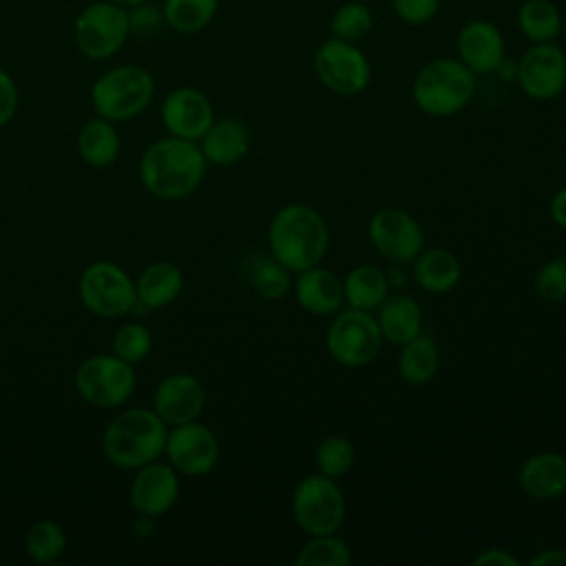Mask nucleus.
<instances>
[{
	"instance_id": "39448f33",
	"label": "nucleus",
	"mask_w": 566,
	"mask_h": 566,
	"mask_svg": "<svg viewBox=\"0 0 566 566\" xmlns=\"http://www.w3.org/2000/svg\"><path fill=\"white\" fill-rule=\"evenodd\" d=\"M155 97V77L139 64H117L106 69L91 86L95 115L111 122H128L142 115Z\"/></svg>"
},
{
	"instance_id": "ddd939ff",
	"label": "nucleus",
	"mask_w": 566,
	"mask_h": 566,
	"mask_svg": "<svg viewBox=\"0 0 566 566\" xmlns=\"http://www.w3.org/2000/svg\"><path fill=\"white\" fill-rule=\"evenodd\" d=\"M168 464L179 475H206L210 473L221 455V444L217 433L197 420L168 427V438L164 447Z\"/></svg>"
},
{
	"instance_id": "72a5a7b5",
	"label": "nucleus",
	"mask_w": 566,
	"mask_h": 566,
	"mask_svg": "<svg viewBox=\"0 0 566 566\" xmlns=\"http://www.w3.org/2000/svg\"><path fill=\"white\" fill-rule=\"evenodd\" d=\"M111 347H113L115 356H119L122 360H126L130 365H137L148 358V354L153 349V334L144 323L128 321L115 329Z\"/></svg>"
},
{
	"instance_id": "4be33fe9",
	"label": "nucleus",
	"mask_w": 566,
	"mask_h": 566,
	"mask_svg": "<svg viewBox=\"0 0 566 566\" xmlns=\"http://www.w3.org/2000/svg\"><path fill=\"white\" fill-rule=\"evenodd\" d=\"M184 292V272L172 261H153L135 279L137 305L148 310L168 307Z\"/></svg>"
},
{
	"instance_id": "c03bdc74",
	"label": "nucleus",
	"mask_w": 566,
	"mask_h": 566,
	"mask_svg": "<svg viewBox=\"0 0 566 566\" xmlns=\"http://www.w3.org/2000/svg\"><path fill=\"white\" fill-rule=\"evenodd\" d=\"M562 33H564V40H566V15H564V22H562Z\"/></svg>"
},
{
	"instance_id": "bb28decb",
	"label": "nucleus",
	"mask_w": 566,
	"mask_h": 566,
	"mask_svg": "<svg viewBox=\"0 0 566 566\" xmlns=\"http://www.w3.org/2000/svg\"><path fill=\"white\" fill-rule=\"evenodd\" d=\"M438 365H440V352L436 340L429 334L420 332L418 336L400 345L398 374L407 385H413V387L427 385L438 374Z\"/></svg>"
},
{
	"instance_id": "6ab92c4d",
	"label": "nucleus",
	"mask_w": 566,
	"mask_h": 566,
	"mask_svg": "<svg viewBox=\"0 0 566 566\" xmlns=\"http://www.w3.org/2000/svg\"><path fill=\"white\" fill-rule=\"evenodd\" d=\"M296 281L292 283L296 303L316 316H329L336 314L345 305V290L343 279L334 274L332 270L318 265H312L307 270L296 272Z\"/></svg>"
},
{
	"instance_id": "c756f323",
	"label": "nucleus",
	"mask_w": 566,
	"mask_h": 566,
	"mask_svg": "<svg viewBox=\"0 0 566 566\" xmlns=\"http://www.w3.org/2000/svg\"><path fill=\"white\" fill-rule=\"evenodd\" d=\"M248 281L265 301H281L292 290V272L272 254H259L248 263Z\"/></svg>"
},
{
	"instance_id": "473e14b6",
	"label": "nucleus",
	"mask_w": 566,
	"mask_h": 566,
	"mask_svg": "<svg viewBox=\"0 0 566 566\" xmlns=\"http://www.w3.org/2000/svg\"><path fill=\"white\" fill-rule=\"evenodd\" d=\"M371 27H374L371 9L356 0L340 4L329 20L332 38H338L345 42H360L371 31Z\"/></svg>"
},
{
	"instance_id": "423d86ee",
	"label": "nucleus",
	"mask_w": 566,
	"mask_h": 566,
	"mask_svg": "<svg viewBox=\"0 0 566 566\" xmlns=\"http://www.w3.org/2000/svg\"><path fill=\"white\" fill-rule=\"evenodd\" d=\"M128 38V11L111 0L88 2L73 20V42L77 51L93 62L117 55Z\"/></svg>"
},
{
	"instance_id": "5701e85b",
	"label": "nucleus",
	"mask_w": 566,
	"mask_h": 566,
	"mask_svg": "<svg viewBox=\"0 0 566 566\" xmlns=\"http://www.w3.org/2000/svg\"><path fill=\"white\" fill-rule=\"evenodd\" d=\"M411 276L420 290L431 294L451 292L460 276V259L447 248H422V252L411 261Z\"/></svg>"
},
{
	"instance_id": "1a4fd4ad",
	"label": "nucleus",
	"mask_w": 566,
	"mask_h": 566,
	"mask_svg": "<svg viewBox=\"0 0 566 566\" xmlns=\"http://www.w3.org/2000/svg\"><path fill=\"white\" fill-rule=\"evenodd\" d=\"M82 305L102 318H119L137 305L135 279L115 261L88 263L77 281Z\"/></svg>"
},
{
	"instance_id": "f8f14e48",
	"label": "nucleus",
	"mask_w": 566,
	"mask_h": 566,
	"mask_svg": "<svg viewBox=\"0 0 566 566\" xmlns=\"http://www.w3.org/2000/svg\"><path fill=\"white\" fill-rule=\"evenodd\" d=\"M367 237L374 250L394 265L411 263L424 248L420 221L402 208H380L367 223Z\"/></svg>"
},
{
	"instance_id": "f704fd0d",
	"label": "nucleus",
	"mask_w": 566,
	"mask_h": 566,
	"mask_svg": "<svg viewBox=\"0 0 566 566\" xmlns=\"http://www.w3.org/2000/svg\"><path fill=\"white\" fill-rule=\"evenodd\" d=\"M354 444L345 436H327L316 447V469L327 478H343L354 464Z\"/></svg>"
},
{
	"instance_id": "9d476101",
	"label": "nucleus",
	"mask_w": 566,
	"mask_h": 566,
	"mask_svg": "<svg viewBox=\"0 0 566 566\" xmlns=\"http://www.w3.org/2000/svg\"><path fill=\"white\" fill-rule=\"evenodd\" d=\"M325 345L338 365L365 367L380 354L382 334L371 312L340 307L327 327Z\"/></svg>"
},
{
	"instance_id": "412c9836",
	"label": "nucleus",
	"mask_w": 566,
	"mask_h": 566,
	"mask_svg": "<svg viewBox=\"0 0 566 566\" xmlns=\"http://www.w3.org/2000/svg\"><path fill=\"white\" fill-rule=\"evenodd\" d=\"M197 144L208 164L234 166L250 150V130L241 119L221 117L210 124V128Z\"/></svg>"
},
{
	"instance_id": "f3484780",
	"label": "nucleus",
	"mask_w": 566,
	"mask_h": 566,
	"mask_svg": "<svg viewBox=\"0 0 566 566\" xmlns=\"http://www.w3.org/2000/svg\"><path fill=\"white\" fill-rule=\"evenodd\" d=\"M150 407L168 427L184 424L201 416L206 407V389L192 374L177 371L157 382Z\"/></svg>"
},
{
	"instance_id": "4468645a",
	"label": "nucleus",
	"mask_w": 566,
	"mask_h": 566,
	"mask_svg": "<svg viewBox=\"0 0 566 566\" xmlns=\"http://www.w3.org/2000/svg\"><path fill=\"white\" fill-rule=\"evenodd\" d=\"M520 88L537 102H548L566 88V53L555 42L531 44L517 62Z\"/></svg>"
},
{
	"instance_id": "393cba45",
	"label": "nucleus",
	"mask_w": 566,
	"mask_h": 566,
	"mask_svg": "<svg viewBox=\"0 0 566 566\" xmlns=\"http://www.w3.org/2000/svg\"><path fill=\"white\" fill-rule=\"evenodd\" d=\"M382 340L391 345H405L422 332V310L416 298L407 294L387 296L376 314Z\"/></svg>"
},
{
	"instance_id": "f03ea898",
	"label": "nucleus",
	"mask_w": 566,
	"mask_h": 566,
	"mask_svg": "<svg viewBox=\"0 0 566 566\" xmlns=\"http://www.w3.org/2000/svg\"><path fill=\"white\" fill-rule=\"evenodd\" d=\"M268 248L290 272L318 265L329 248L327 221L310 203H287L279 208L270 221Z\"/></svg>"
},
{
	"instance_id": "6e6552de",
	"label": "nucleus",
	"mask_w": 566,
	"mask_h": 566,
	"mask_svg": "<svg viewBox=\"0 0 566 566\" xmlns=\"http://www.w3.org/2000/svg\"><path fill=\"white\" fill-rule=\"evenodd\" d=\"M137 374L130 363L111 354H93L75 369V389L84 402L97 409H117L135 391Z\"/></svg>"
},
{
	"instance_id": "4c0bfd02",
	"label": "nucleus",
	"mask_w": 566,
	"mask_h": 566,
	"mask_svg": "<svg viewBox=\"0 0 566 566\" xmlns=\"http://www.w3.org/2000/svg\"><path fill=\"white\" fill-rule=\"evenodd\" d=\"M391 9L402 22L411 27H422L436 18L440 0H391Z\"/></svg>"
},
{
	"instance_id": "b1692460",
	"label": "nucleus",
	"mask_w": 566,
	"mask_h": 566,
	"mask_svg": "<svg viewBox=\"0 0 566 566\" xmlns=\"http://www.w3.org/2000/svg\"><path fill=\"white\" fill-rule=\"evenodd\" d=\"M122 150V139L115 122L106 117H91L77 130V153L82 161L91 168H108L117 161Z\"/></svg>"
},
{
	"instance_id": "a19ab883",
	"label": "nucleus",
	"mask_w": 566,
	"mask_h": 566,
	"mask_svg": "<svg viewBox=\"0 0 566 566\" xmlns=\"http://www.w3.org/2000/svg\"><path fill=\"white\" fill-rule=\"evenodd\" d=\"M528 566H566V548H544L528 559Z\"/></svg>"
},
{
	"instance_id": "c9c22d12",
	"label": "nucleus",
	"mask_w": 566,
	"mask_h": 566,
	"mask_svg": "<svg viewBox=\"0 0 566 566\" xmlns=\"http://www.w3.org/2000/svg\"><path fill=\"white\" fill-rule=\"evenodd\" d=\"M535 294L548 303L566 301V256L548 259L533 279Z\"/></svg>"
},
{
	"instance_id": "f257e3e1",
	"label": "nucleus",
	"mask_w": 566,
	"mask_h": 566,
	"mask_svg": "<svg viewBox=\"0 0 566 566\" xmlns=\"http://www.w3.org/2000/svg\"><path fill=\"white\" fill-rule=\"evenodd\" d=\"M208 161L197 142L166 135L155 139L139 159L142 186L161 201L190 197L203 181Z\"/></svg>"
},
{
	"instance_id": "aec40b11",
	"label": "nucleus",
	"mask_w": 566,
	"mask_h": 566,
	"mask_svg": "<svg viewBox=\"0 0 566 566\" xmlns=\"http://www.w3.org/2000/svg\"><path fill=\"white\" fill-rule=\"evenodd\" d=\"M520 489L539 502L557 500L566 493V455L557 451H539L528 455L517 475Z\"/></svg>"
},
{
	"instance_id": "ea45409f",
	"label": "nucleus",
	"mask_w": 566,
	"mask_h": 566,
	"mask_svg": "<svg viewBox=\"0 0 566 566\" xmlns=\"http://www.w3.org/2000/svg\"><path fill=\"white\" fill-rule=\"evenodd\" d=\"M473 566H520V559L506 548L491 546V548H482L473 557Z\"/></svg>"
},
{
	"instance_id": "2f4dec72",
	"label": "nucleus",
	"mask_w": 566,
	"mask_h": 566,
	"mask_svg": "<svg viewBox=\"0 0 566 566\" xmlns=\"http://www.w3.org/2000/svg\"><path fill=\"white\" fill-rule=\"evenodd\" d=\"M27 555L38 564H53L66 551V533L53 520H38L29 526L24 537Z\"/></svg>"
},
{
	"instance_id": "c85d7f7f",
	"label": "nucleus",
	"mask_w": 566,
	"mask_h": 566,
	"mask_svg": "<svg viewBox=\"0 0 566 566\" xmlns=\"http://www.w3.org/2000/svg\"><path fill=\"white\" fill-rule=\"evenodd\" d=\"M161 11L166 29L181 35H195L214 20L219 0H164Z\"/></svg>"
},
{
	"instance_id": "9b49d317",
	"label": "nucleus",
	"mask_w": 566,
	"mask_h": 566,
	"mask_svg": "<svg viewBox=\"0 0 566 566\" xmlns=\"http://www.w3.org/2000/svg\"><path fill=\"white\" fill-rule=\"evenodd\" d=\"M314 73L327 91L343 97L363 93L371 82V64L363 49L338 38H329L316 49Z\"/></svg>"
},
{
	"instance_id": "20e7f679",
	"label": "nucleus",
	"mask_w": 566,
	"mask_h": 566,
	"mask_svg": "<svg viewBox=\"0 0 566 566\" xmlns=\"http://www.w3.org/2000/svg\"><path fill=\"white\" fill-rule=\"evenodd\" d=\"M475 77L458 57H436L413 77V104L429 117L458 115L475 95Z\"/></svg>"
},
{
	"instance_id": "37998d69",
	"label": "nucleus",
	"mask_w": 566,
	"mask_h": 566,
	"mask_svg": "<svg viewBox=\"0 0 566 566\" xmlns=\"http://www.w3.org/2000/svg\"><path fill=\"white\" fill-rule=\"evenodd\" d=\"M111 2H115V4H119V7H124V9H130V7L139 4V2H144V0H111Z\"/></svg>"
},
{
	"instance_id": "e433bc0d",
	"label": "nucleus",
	"mask_w": 566,
	"mask_h": 566,
	"mask_svg": "<svg viewBox=\"0 0 566 566\" xmlns=\"http://www.w3.org/2000/svg\"><path fill=\"white\" fill-rule=\"evenodd\" d=\"M128 11V27H130V35H142V38H150L155 33H159L161 29H166V20H164V11L161 4H155L150 0H144Z\"/></svg>"
},
{
	"instance_id": "cd10ccee",
	"label": "nucleus",
	"mask_w": 566,
	"mask_h": 566,
	"mask_svg": "<svg viewBox=\"0 0 566 566\" xmlns=\"http://www.w3.org/2000/svg\"><path fill=\"white\" fill-rule=\"evenodd\" d=\"M562 13L551 0H526L517 9V29L528 42H555L562 33Z\"/></svg>"
},
{
	"instance_id": "7c9ffc66",
	"label": "nucleus",
	"mask_w": 566,
	"mask_h": 566,
	"mask_svg": "<svg viewBox=\"0 0 566 566\" xmlns=\"http://www.w3.org/2000/svg\"><path fill=\"white\" fill-rule=\"evenodd\" d=\"M294 562L296 566H349L352 548L338 533L310 535Z\"/></svg>"
},
{
	"instance_id": "a878e982",
	"label": "nucleus",
	"mask_w": 566,
	"mask_h": 566,
	"mask_svg": "<svg viewBox=\"0 0 566 566\" xmlns=\"http://www.w3.org/2000/svg\"><path fill=\"white\" fill-rule=\"evenodd\" d=\"M343 290L347 307L374 312L389 296L387 270L371 263L354 265L343 279Z\"/></svg>"
},
{
	"instance_id": "2eb2a0df",
	"label": "nucleus",
	"mask_w": 566,
	"mask_h": 566,
	"mask_svg": "<svg viewBox=\"0 0 566 566\" xmlns=\"http://www.w3.org/2000/svg\"><path fill=\"white\" fill-rule=\"evenodd\" d=\"M161 124L168 135L199 142L214 122L210 97L195 86H177L161 99Z\"/></svg>"
},
{
	"instance_id": "7ed1b4c3",
	"label": "nucleus",
	"mask_w": 566,
	"mask_h": 566,
	"mask_svg": "<svg viewBox=\"0 0 566 566\" xmlns=\"http://www.w3.org/2000/svg\"><path fill=\"white\" fill-rule=\"evenodd\" d=\"M168 424L153 407H133L119 411L102 436L104 458L117 467L135 471L164 455Z\"/></svg>"
},
{
	"instance_id": "0eeeda50",
	"label": "nucleus",
	"mask_w": 566,
	"mask_h": 566,
	"mask_svg": "<svg viewBox=\"0 0 566 566\" xmlns=\"http://www.w3.org/2000/svg\"><path fill=\"white\" fill-rule=\"evenodd\" d=\"M347 515L343 489L323 473L305 475L292 493V517L305 535L338 533Z\"/></svg>"
},
{
	"instance_id": "dca6fc26",
	"label": "nucleus",
	"mask_w": 566,
	"mask_h": 566,
	"mask_svg": "<svg viewBox=\"0 0 566 566\" xmlns=\"http://www.w3.org/2000/svg\"><path fill=\"white\" fill-rule=\"evenodd\" d=\"M179 489V473L168 462L153 460L135 469L128 495L135 513L157 520L175 506Z\"/></svg>"
},
{
	"instance_id": "58836bf2",
	"label": "nucleus",
	"mask_w": 566,
	"mask_h": 566,
	"mask_svg": "<svg viewBox=\"0 0 566 566\" xmlns=\"http://www.w3.org/2000/svg\"><path fill=\"white\" fill-rule=\"evenodd\" d=\"M18 104H20L18 84H15L13 75L0 66V128L7 126L15 117Z\"/></svg>"
},
{
	"instance_id": "79ce46f5",
	"label": "nucleus",
	"mask_w": 566,
	"mask_h": 566,
	"mask_svg": "<svg viewBox=\"0 0 566 566\" xmlns=\"http://www.w3.org/2000/svg\"><path fill=\"white\" fill-rule=\"evenodd\" d=\"M548 214L553 219L555 226H559L562 230H566V186H562L548 203Z\"/></svg>"
},
{
	"instance_id": "a211bd4d",
	"label": "nucleus",
	"mask_w": 566,
	"mask_h": 566,
	"mask_svg": "<svg viewBox=\"0 0 566 566\" xmlns=\"http://www.w3.org/2000/svg\"><path fill=\"white\" fill-rule=\"evenodd\" d=\"M458 60L475 75H491L506 57L502 31L489 20H469L455 38Z\"/></svg>"
}]
</instances>
